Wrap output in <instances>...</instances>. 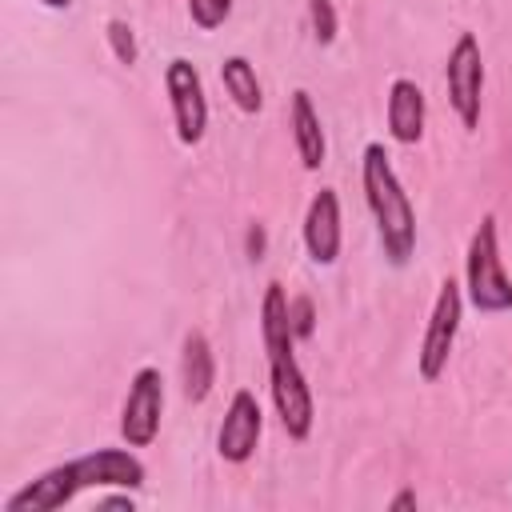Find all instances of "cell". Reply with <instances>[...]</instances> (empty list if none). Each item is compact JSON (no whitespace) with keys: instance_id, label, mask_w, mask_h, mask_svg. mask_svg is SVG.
Here are the masks:
<instances>
[{"instance_id":"cell-12","label":"cell","mask_w":512,"mask_h":512,"mask_svg":"<svg viewBox=\"0 0 512 512\" xmlns=\"http://www.w3.org/2000/svg\"><path fill=\"white\" fill-rule=\"evenodd\" d=\"M288 124H292V140H296V156L308 172H316L328 156V140H324V128H320V116L312 108V96L304 88L292 92V108H288Z\"/></svg>"},{"instance_id":"cell-1","label":"cell","mask_w":512,"mask_h":512,"mask_svg":"<svg viewBox=\"0 0 512 512\" xmlns=\"http://www.w3.org/2000/svg\"><path fill=\"white\" fill-rule=\"evenodd\" d=\"M360 180H364V200L372 208L384 260L392 268H404L412 260V252H416V212L408 204V192H404L384 144H368L364 148Z\"/></svg>"},{"instance_id":"cell-9","label":"cell","mask_w":512,"mask_h":512,"mask_svg":"<svg viewBox=\"0 0 512 512\" xmlns=\"http://www.w3.org/2000/svg\"><path fill=\"white\" fill-rule=\"evenodd\" d=\"M76 488H140L144 484V460L132 448H96L76 460H68Z\"/></svg>"},{"instance_id":"cell-11","label":"cell","mask_w":512,"mask_h":512,"mask_svg":"<svg viewBox=\"0 0 512 512\" xmlns=\"http://www.w3.org/2000/svg\"><path fill=\"white\" fill-rule=\"evenodd\" d=\"M424 92L416 80L396 76L388 84V136L396 144H416L424 136Z\"/></svg>"},{"instance_id":"cell-17","label":"cell","mask_w":512,"mask_h":512,"mask_svg":"<svg viewBox=\"0 0 512 512\" xmlns=\"http://www.w3.org/2000/svg\"><path fill=\"white\" fill-rule=\"evenodd\" d=\"M232 16V0H188V20L200 32H216Z\"/></svg>"},{"instance_id":"cell-21","label":"cell","mask_w":512,"mask_h":512,"mask_svg":"<svg viewBox=\"0 0 512 512\" xmlns=\"http://www.w3.org/2000/svg\"><path fill=\"white\" fill-rule=\"evenodd\" d=\"M96 508H120V512H136V500L128 496V488L124 492H116V496H96Z\"/></svg>"},{"instance_id":"cell-8","label":"cell","mask_w":512,"mask_h":512,"mask_svg":"<svg viewBox=\"0 0 512 512\" xmlns=\"http://www.w3.org/2000/svg\"><path fill=\"white\" fill-rule=\"evenodd\" d=\"M260 432H264V412H260L256 392H248V388L232 392L228 412H224L220 432H216V452H220V460H228V464L252 460V452H256V444H260Z\"/></svg>"},{"instance_id":"cell-22","label":"cell","mask_w":512,"mask_h":512,"mask_svg":"<svg viewBox=\"0 0 512 512\" xmlns=\"http://www.w3.org/2000/svg\"><path fill=\"white\" fill-rule=\"evenodd\" d=\"M388 508H392V512H404V508H416V492H412V488H404V492H396Z\"/></svg>"},{"instance_id":"cell-15","label":"cell","mask_w":512,"mask_h":512,"mask_svg":"<svg viewBox=\"0 0 512 512\" xmlns=\"http://www.w3.org/2000/svg\"><path fill=\"white\" fill-rule=\"evenodd\" d=\"M220 84H224V92L232 96V104L240 112L256 116L264 108V92H260V80H256V68H252L248 56H228L220 64Z\"/></svg>"},{"instance_id":"cell-5","label":"cell","mask_w":512,"mask_h":512,"mask_svg":"<svg viewBox=\"0 0 512 512\" xmlns=\"http://www.w3.org/2000/svg\"><path fill=\"white\" fill-rule=\"evenodd\" d=\"M268 388H272V404H276V416H280L284 432L292 440H308L312 420H316V404H312V388H308V380L296 364V352L268 356Z\"/></svg>"},{"instance_id":"cell-18","label":"cell","mask_w":512,"mask_h":512,"mask_svg":"<svg viewBox=\"0 0 512 512\" xmlns=\"http://www.w3.org/2000/svg\"><path fill=\"white\" fill-rule=\"evenodd\" d=\"M308 20H312V36L320 40V44H332L336 40V8H332V0H308Z\"/></svg>"},{"instance_id":"cell-20","label":"cell","mask_w":512,"mask_h":512,"mask_svg":"<svg viewBox=\"0 0 512 512\" xmlns=\"http://www.w3.org/2000/svg\"><path fill=\"white\" fill-rule=\"evenodd\" d=\"M244 248H248V260H264V248H268L264 224H252V228H248V236H244Z\"/></svg>"},{"instance_id":"cell-23","label":"cell","mask_w":512,"mask_h":512,"mask_svg":"<svg viewBox=\"0 0 512 512\" xmlns=\"http://www.w3.org/2000/svg\"><path fill=\"white\" fill-rule=\"evenodd\" d=\"M40 4H44V8H68L72 0H40Z\"/></svg>"},{"instance_id":"cell-14","label":"cell","mask_w":512,"mask_h":512,"mask_svg":"<svg viewBox=\"0 0 512 512\" xmlns=\"http://www.w3.org/2000/svg\"><path fill=\"white\" fill-rule=\"evenodd\" d=\"M260 336H264L268 356L296 352V332L288 320V296H284V284H276V280L264 288V300H260Z\"/></svg>"},{"instance_id":"cell-13","label":"cell","mask_w":512,"mask_h":512,"mask_svg":"<svg viewBox=\"0 0 512 512\" xmlns=\"http://www.w3.org/2000/svg\"><path fill=\"white\" fill-rule=\"evenodd\" d=\"M180 380H184V396L192 404H204L212 384H216V360H212V344L204 332H188L184 336V352H180Z\"/></svg>"},{"instance_id":"cell-16","label":"cell","mask_w":512,"mask_h":512,"mask_svg":"<svg viewBox=\"0 0 512 512\" xmlns=\"http://www.w3.org/2000/svg\"><path fill=\"white\" fill-rule=\"evenodd\" d=\"M104 36H108L112 56H116L124 68H132V64H136V56H140V44H136L132 24H128V20H120V16H112V20L104 24Z\"/></svg>"},{"instance_id":"cell-3","label":"cell","mask_w":512,"mask_h":512,"mask_svg":"<svg viewBox=\"0 0 512 512\" xmlns=\"http://www.w3.org/2000/svg\"><path fill=\"white\" fill-rule=\"evenodd\" d=\"M460 312H464V288L452 276H444L440 288H436L432 312H428V328H424L420 352H416V372H420L424 384L440 380V372L448 368V356H452L456 332H460Z\"/></svg>"},{"instance_id":"cell-2","label":"cell","mask_w":512,"mask_h":512,"mask_svg":"<svg viewBox=\"0 0 512 512\" xmlns=\"http://www.w3.org/2000/svg\"><path fill=\"white\" fill-rule=\"evenodd\" d=\"M464 292L476 312H512V280L500 264L496 216H484L468 240L464 256Z\"/></svg>"},{"instance_id":"cell-7","label":"cell","mask_w":512,"mask_h":512,"mask_svg":"<svg viewBox=\"0 0 512 512\" xmlns=\"http://www.w3.org/2000/svg\"><path fill=\"white\" fill-rule=\"evenodd\" d=\"M164 416V376L160 368H140L128 384L124 408H120V436L128 448H148L160 432Z\"/></svg>"},{"instance_id":"cell-19","label":"cell","mask_w":512,"mask_h":512,"mask_svg":"<svg viewBox=\"0 0 512 512\" xmlns=\"http://www.w3.org/2000/svg\"><path fill=\"white\" fill-rule=\"evenodd\" d=\"M288 320H292L296 340H308V336H312V328H316V308H312V296H296V300H288Z\"/></svg>"},{"instance_id":"cell-4","label":"cell","mask_w":512,"mask_h":512,"mask_svg":"<svg viewBox=\"0 0 512 512\" xmlns=\"http://www.w3.org/2000/svg\"><path fill=\"white\" fill-rule=\"evenodd\" d=\"M444 84H448V104H452L456 120L468 132H476L480 128V100H484V56H480V40L472 32H460L456 44L448 48Z\"/></svg>"},{"instance_id":"cell-6","label":"cell","mask_w":512,"mask_h":512,"mask_svg":"<svg viewBox=\"0 0 512 512\" xmlns=\"http://www.w3.org/2000/svg\"><path fill=\"white\" fill-rule=\"evenodd\" d=\"M164 88H168V104H172V120H176V136L180 144H200L204 128H208V100H204V84L192 60L176 56L164 68Z\"/></svg>"},{"instance_id":"cell-10","label":"cell","mask_w":512,"mask_h":512,"mask_svg":"<svg viewBox=\"0 0 512 512\" xmlns=\"http://www.w3.org/2000/svg\"><path fill=\"white\" fill-rule=\"evenodd\" d=\"M340 236H344L340 232V200L332 188H320L304 212V248L312 256V264L332 268L340 256Z\"/></svg>"}]
</instances>
